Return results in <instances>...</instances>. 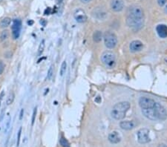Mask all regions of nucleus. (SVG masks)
<instances>
[{
  "label": "nucleus",
  "instance_id": "nucleus-25",
  "mask_svg": "<svg viewBox=\"0 0 167 147\" xmlns=\"http://www.w3.org/2000/svg\"><path fill=\"white\" fill-rule=\"evenodd\" d=\"M22 127H20L18 131V134H17V141H16L17 147L19 146V143H20V138H21V135H22Z\"/></svg>",
  "mask_w": 167,
  "mask_h": 147
},
{
  "label": "nucleus",
  "instance_id": "nucleus-27",
  "mask_svg": "<svg viewBox=\"0 0 167 147\" xmlns=\"http://www.w3.org/2000/svg\"><path fill=\"white\" fill-rule=\"evenodd\" d=\"M5 65L3 61L0 60V75H2V73L4 72L5 71Z\"/></svg>",
  "mask_w": 167,
  "mask_h": 147
},
{
  "label": "nucleus",
  "instance_id": "nucleus-13",
  "mask_svg": "<svg viewBox=\"0 0 167 147\" xmlns=\"http://www.w3.org/2000/svg\"><path fill=\"white\" fill-rule=\"evenodd\" d=\"M157 33L161 38L167 37V26L163 24L158 25L156 28Z\"/></svg>",
  "mask_w": 167,
  "mask_h": 147
},
{
  "label": "nucleus",
  "instance_id": "nucleus-29",
  "mask_svg": "<svg viewBox=\"0 0 167 147\" xmlns=\"http://www.w3.org/2000/svg\"><path fill=\"white\" fill-rule=\"evenodd\" d=\"M166 2H167V0H158V4L159 6L162 7L166 5Z\"/></svg>",
  "mask_w": 167,
  "mask_h": 147
},
{
  "label": "nucleus",
  "instance_id": "nucleus-2",
  "mask_svg": "<svg viewBox=\"0 0 167 147\" xmlns=\"http://www.w3.org/2000/svg\"><path fill=\"white\" fill-rule=\"evenodd\" d=\"M130 108V103L127 101H123L115 104L111 111V115L114 119L120 120L125 118L126 112Z\"/></svg>",
  "mask_w": 167,
  "mask_h": 147
},
{
  "label": "nucleus",
  "instance_id": "nucleus-7",
  "mask_svg": "<svg viewBox=\"0 0 167 147\" xmlns=\"http://www.w3.org/2000/svg\"><path fill=\"white\" fill-rule=\"evenodd\" d=\"M138 103L141 109H147V108H153L156 102L152 98L142 97L139 99Z\"/></svg>",
  "mask_w": 167,
  "mask_h": 147
},
{
  "label": "nucleus",
  "instance_id": "nucleus-33",
  "mask_svg": "<svg viewBox=\"0 0 167 147\" xmlns=\"http://www.w3.org/2000/svg\"><path fill=\"white\" fill-rule=\"evenodd\" d=\"M4 113H5V108H3V109H2V114H1V118H0V122L2 120V119H3Z\"/></svg>",
  "mask_w": 167,
  "mask_h": 147
},
{
  "label": "nucleus",
  "instance_id": "nucleus-15",
  "mask_svg": "<svg viewBox=\"0 0 167 147\" xmlns=\"http://www.w3.org/2000/svg\"><path fill=\"white\" fill-rule=\"evenodd\" d=\"M108 141L114 144L118 143L120 141V136L117 132H112L108 135Z\"/></svg>",
  "mask_w": 167,
  "mask_h": 147
},
{
  "label": "nucleus",
  "instance_id": "nucleus-39",
  "mask_svg": "<svg viewBox=\"0 0 167 147\" xmlns=\"http://www.w3.org/2000/svg\"><path fill=\"white\" fill-rule=\"evenodd\" d=\"M164 12H165L166 14H167V5L165 7V8H164Z\"/></svg>",
  "mask_w": 167,
  "mask_h": 147
},
{
  "label": "nucleus",
  "instance_id": "nucleus-8",
  "mask_svg": "<svg viewBox=\"0 0 167 147\" xmlns=\"http://www.w3.org/2000/svg\"><path fill=\"white\" fill-rule=\"evenodd\" d=\"M22 22L20 19H14L12 25V36L14 39H17L20 35Z\"/></svg>",
  "mask_w": 167,
  "mask_h": 147
},
{
  "label": "nucleus",
  "instance_id": "nucleus-23",
  "mask_svg": "<svg viewBox=\"0 0 167 147\" xmlns=\"http://www.w3.org/2000/svg\"><path fill=\"white\" fill-rule=\"evenodd\" d=\"M59 143H60L61 146L62 147H70L69 143L64 137H61L60 140H59Z\"/></svg>",
  "mask_w": 167,
  "mask_h": 147
},
{
  "label": "nucleus",
  "instance_id": "nucleus-3",
  "mask_svg": "<svg viewBox=\"0 0 167 147\" xmlns=\"http://www.w3.org/2000/svg\"><path fill=\"white\" fill-rule=\"evenodd\" d=\"M101 60L102 63L108 68H113L116 65V57L115 54L111 51H105L101 56Z\"/></svg>",
  "mask_w": 167,
  "mask_h": 147
},
{
  "label": "nucleus",
  "instance_id": "nucleus-19",
  "mask_svg": "<svg viewBox=\"0 0 167 147\" xmlns=\"http://www.w3.org/2000/svg\"><path fill=\"white\" fill-rule=\"evenodd\" d=\"M14 98H15V95H14V93L13 92V91H11V92H10L9 93V95H8V98H7V99H6L7 105H11V104L14 103Z\"/></svg>",
  "mask_w": 167,
  "mask_h": 147
},
{
  "label": "nucleus",
  "instance_id": "nucleus-40",
  "mask_svg": "<svg viewBox=\"0 0 167 147\" xmlns=\"http://www.w3.org/2000/svg\"><path fill=\"white\" fill-rule=\"evenodd\" d=\"M3 1H4V0H0V3H1V2H3Z\"/></svg>",
  "mask_w": 167,
  "mask_h": 147
},
{
  "label": "nucleus",
  "instance_id": "nucleus-38",
  "mask_svg": "<svg viewBox=\"0 0 167 147\" xmlns=\"http://www.w3.org/2000/svg\"><path fill=\"white\" fill-rule=\"evenodd\" d=\"M62 1L63 0H56V2H57V3H61V2H62Z\"/></svg>",
  "mask_w": 167,
  "mask_h": 147
},
{
  "label": "nucleus",
  "instance_id": "nucleus-16",
  "mask_svg": "<svg viewBox=\"0 0 167 147\" xmlns=\"http://www.w3.org/2000/svg\"><path fill=\"white\" fill-rule=\"evenodd\" d=\"M94 16L99 19H104L106 18L107 13L104 10L97 8L96 10L95 9V11H94Z\"/></svg>",
  "mask_w": 167,
  "mask_h": 147
},
{
  "label": "nucleus",
  "instance_id": "nucleus-10",
  "mask_svg": "<svg viewBox=\"0 0 167 147\" xmlns=\"http://www.w3.org/2000/svg\"><path fill=\"white\" fill-rule=\"evenodd\" d=\"M74 17L75 20L79 23H83L87 20V16L85 11L82 9H77L74 14Z\"/></svg>",
  "mask_w": 167,
  "mask_h": 147
},
{
  "label": "nucleus",
  "instance_id": "nucleus-14",
  "mask_svg": "<svg viewBox=\"0 0 167 147\" xmlns=\"http://www.w3.org/2000/svg\"><path fill=\"white\" fill-rule=\"evenodd\" d=\"M120 126L124 130H131V129L135 128V123H134L133 121H121L120 123Z\"/></svg>",
  "mask_w": 167,
  "mask_h": 147
},
{
  "label": "nucleus",
  "instance_id": "nucleus-1",
  "mask_svg": "<svg viewBox=\"0 0 167 147\" xmlns=\"http://www.w3.org/2000/svg\"><path fill=\"white\" fill-rule=\"evenodd\" d=\"M144 14L142 8L137 5L130 7L126 16V24L129 28L138 30L143 25Z\"/></svg>",
  "mask_w": 167,
  "mask_h": 147
},
{
  "label": "nucleus",
  "instance_id": "nucleus-34",
  "mask_svg": "<svg viewBox=\"0 0 167 147\" xmlns=\"http://www.w3.org/2000/svg\"><path fill=\"white\" fill-rule=\"evenodd\" d=\"M40 23L42 24V25H43V26H45V25H46L47 22L45 20V19H41V20H40Z\"/></svg>",
  "mask_w": 167,
  "mask_h": 147
},
{
  "label": "nucleus",
  "instance_id": "nucleus-24",
  "mask_svg": "<svg viewBox=\"0 0 167 147\" xmlns=\"http://www.w3.org/2000/svg\"><path fill=\"white\" fill-rule=\"evenodd\" d=\"M54 74V65H51L48 71V75H47V79L51 80Z\"/></svg>",
  "mask_w": 167,
  "mask_h": 147
},
{
  "label": "nucleus",
  "instance_id": "nucleus-21",
  "mask_svg": "<svg viewBox=\"0 0 167 147\" xmlns=\"http://www.w3.org/2000/svg\"><path fill=\"white\" fill-rule=\"evenodd\" d=\"M45 39H42L41 41L40 44L39 45V48H38V55L40 56L41 54L43 53L44 49H45Z\"/></svg>",
  "mask_w": 167,
  "mask_h": 147
},
{
  "label": "nucleus",
  "instance_id": "nucleus-18",
  "mask_svg": "<svg viewBox=\"0 0 167 147\" xmlns=\"http://www.w3.org/2000/svg\"><path fill=\"white\" fill-rule=\"evenodd\" d=\"M11 23V19L10 17H5L0 22V26L2 28H7Z\"/></svg>",
  "mask_w": 167,
  "mask_h": 147
},
{
  "label": "nucleus",
  "instance_id": "nucleus-5",
  "mask_svg": "<svg viewBox=\"0 0 167 147\" xmlns=\"http://www.w3.org/2000/svg\"><path fill=\"white\" fill-rule=\"evenodd\" d=\"M155 115L157 120H165L167 118V112L166 108L159 103H155V106L153 108Z\"/></svg>",
  "mask_w": 167,
  "mask_h": 147
},
{
  "label": "nucleus",
  "instance_id": "nucleus-9",
  "mask_svg": "<svg viewBox=\"0 0 167 147\" xmlns=\"http://www.w3.org/2000/svg\"><path fill=\"white\" fill-rule=\"evenodd\" d=\"M111 10L115 12H120L124 8L123 0H111L110 4Z\"/></svg>",
  "mask_w": 167,
  "mask_h": 147
},
{
  "label": "nucleus",
  "instance_id": "nucleus-20",
  "mask_svg": "<svg viewBox=\"0 0 167 147\" xmlns=\"http://www.w3.org/2000/svg\"><path fill=\"white\" fill-rule=\"evenodd\" d=\"M8 37H9V32L7 30H5L0 34V42H3V41L6 40Z\"/></svg>",
  "mask_w": 167,
  "mask_h": 147
},
{
  "label": "nucleus",
  "instance_id": "nucleus-26",
  "mask_svg": "<svg viewBox=\"0 0 167 147\" xmlns=\"http://www.w3.org/2000/svg\"><path fill=\"white\" fill-rule=\"evenodd\" d=\"M37 108L35 107L34 109V112H33V115H32V119H31V125H34V122H35L36 120V116H37Z\"/></svg>",
  "mask_w": 167,
  "mask_h": 147
},
{
  "label": "nucleus",
  "instance_id": "nucleus-32",
  "mask_svg": "<svg viewBox=\"0 0 167 147\" xmlns=\"http://www.w3.org/2000/svg\"><path fill=\"white\" fill-rule=\"evenodd\" d=\"M4 96H5V92H4V91H2V93L0 94V103H1V101H2V100L3 99Z\"/></svg>",
  "mask_w": 167,
  "mask_h": 147
},
{
  "label": "nucleus",
  "instance_id": "nucleus-17",
  "mask_svg": "<svg viewBox=\"0 0 167 147\" xmlns=\"http://www.w3.org/2000/svg\"><path fill=\"white\" fill-rule=\"evenodd\" d=\"M102 34L101 31H97L96 32H95L94 34H93V40L95 41V42H97V43L100 42V41L102 40Z\"/></svg>",
  "mask_w": 167,
  "mask_h": 147
},
{
  "label": "nucleus",
  "instance_id": "nucleus-11",
  "mask_svg": "<svg viewBox=\"0 0 167 147\" xmlns=\"http://www.w3.org/2000/svg\"><path fill=\"white\" fill-rule=\"evenodd\" d=\"M143 48V44L140 40L132 41L129 45V49L132 53L139 52Z\"/></svg>",
  "mask_w": 167,
  "mask_h": 147
},
{
  "label": "nucleus",
  "instance_id": "nucleus-12",
  "mask_svg": "<svg viewBox=\"0 0 167 147\" xmlns=\"http://www.w3.org/2000/svg\"><path fill=\"white\" fill-rule=\"evenodd\" d=\"M142 114L144 117L150 120H156V117L155 115L153 108H147V109H141Z\"/></svg>",
  "mask_w": 167,
  "mask_h": 147
},
{
  "label": "nucleus",
  "instance_id": "nucleus-36",
  "mask_svg": "<svg viewBox=\"0 0 167 147\" xmlns=\"http://www.w3.org/2000/svg\"><path fill=\"white\" fill-rule=\"evenodd\" d=\"M158 147H167V146L166 144H160Z\"/></svg>",
  "mask_w": 167,
  "mask_h": 147
},
{
  "label": "nucleus",
  "instance_id": "nucleus-37",
  "mask_svg": "<svg viewBox=\"0 0 167 147\" xmlns=\"http://www.w3.org/2000/svg\"><path fill=\"white\" fill-rule=\"evenodd\" d=\"M33 23H34V22H33V21H28V24L30 25H33Z\"/></svg>",
  "mask_w": 167,
  "mask_h": 147
},
{
  "label": "nucleus",
  "instance_id": "nucleus-31",
  "mask_svg": "<svg viewBox=\"0 0 167 147\" xmlns=\"http://www.w3.org/2000/svg\"><path fill=\"white\" fill-rule=\"evenodd\" d=\"M82 3H84V4H88L89 3V2H91L92 0H80Z\"/></svg>",
  "mask_w": 167,
  "mask_h": 147
},
{
  "label": "nucleus",
  "instance_id": "nucleus-30",
  "mask_svg": "<svg viewBox=\"0 0 167 147\" xmlns=\"http://www.w3.org/2000/svg\"><path fill=\"white\" fill-rule=\"evenodd\" d=\"M51 9L50 8H48L45 11V15H49L50 14H51Z\"/></svg>",
  "mask_w": 167,
  "mask_h": 147
},
{
  "label": "nucleus",
  "instance_id": "nucleus-4",
  "mask_svg": "<svg viewBox=\"0 0 167 147\" xmlns=\"http://www.w3.org/2000/svg\"><path fill=\"white\" fill-rule=\"evenodd\" d=\"M104 43H105V47L108 49H113L116 47L118 44V37L114 34L113 32L111 31H107L104 34L103 36Z\"/></svg>",
  "mask_w": 167,
  "mask_h": 147
},
{
  "label": "nucleus",
  "instance_id": "nucleus-6",
  "mask_svg": "<svg viewBox=\"0 0 167 147\" xmlns=\"http://www.w3.org/2000/svg\"><path fill=\"white\" fill-rule=\"evenodd\" d=\"M138 141L140 143L145 144L150 141L149 138V130L148 128H140L138 132Z\"/></svg>",
  "mask_w": 167,
  "mask_h": 147
},
{
  "label": "nucleus",
  "instance_id": "nucleus-28",
  "mask_svg": "<svg viewBox=\"0 0 167 147\" xmlns=\"http://www.w3.org/2000/svg\"><path fill=\"white\" fill-rule=\"evenodd\" d=\"M10 125H11V118H8V121H7V124H6V127H5V132L6 133L8 131V129H9L10 128Z\"/></svg>",
  "mask_w": 167,
  "mask_h": 147
},
{
  "label": "nucleus",
  "instance_id": "nucleus-22",
  "mask_svg": "<svg viewBox=\"0 0 167 147\" xmlns=\"http://www.w3.org/2000/svg\"><path fill=\"white\" fill-rule=\"evenodd\" d=\"M66 68H67V63L65 61H63L61 65V68H60V71H59V74H60V76L62 77L65 74V71H66Z\"/></svg>",
  "mask_w": 167,
  "mask_h": 147
},
{
  "label": "nucleus",
  "instance_id": "nucleus-35",
  "mask_svg": "<svg viewBox=\"0 0 167 147\" xmlns=\"http://www.w3.org/2000/svg\"><path fill=\"white\" fill-rule=\"evenodd\" d=\"M23 113H24V109L21 110V112H20V117H19V119L22 120V117H23Z\"/></svg>",
  "mask_w": 167,
  "mask_h": 147
}]
</instances>
